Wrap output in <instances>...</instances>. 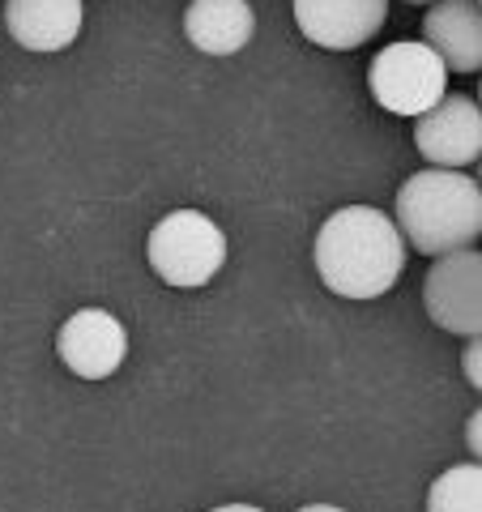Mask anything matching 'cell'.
<instances>
[{"label": "cell", "mask_w": 482, "mask_h": 512, "mask_svg": "<svg viewBox=\"0 0 482 512\" xmlns=\"http://www.w3.org/2000/svg\"><path fill=\"white\" fill-rule=\"evenodd\" d=\"M406 269V239L389 214L372 205H346L316 231V274L342 299L389 295Z\"/></svg>", "instance_id": "cell-1"}, {"label": "cell", "mask_w": 482, "mask_h": 512, "mask_svg": "<svg viewBox=\"0 0 482 512\" xmlns=\"http://www.w3.org/2000/svg\"><path fill=\"white\" fill-rule=\"evenodd\" d=\"M397 231L423 256L474 248L482 235L478 180L448 167H427L410 175L397 192Z\"/></svg>", "instance_id": "cell-2"}, {"label": "cell", "mask_w": 482, "mask_h": 512, "mask_svg": "<svg viewBox=\"0 0 482 512\" xmlns=\"http://www.w3.org/2000/svg\"><path fill=\"white\" fill-rule=\"evenodd\" d=\"M146 261L175 291H197L227 265V235L201 210H175L154 222L146 239Z\"/></svg>", "instance_id": "cell-3"}, {"label": "cell", "mask_w": 482, "mask_h": 512, "mask_svg": "<svg viewBox=\"0 0 482 512\" xmlns=\"http://www.w3.org/2000/svg\"><path fill=\"white\" fill-rule=\"evenodd\" d=\"M367 86L384 111L414 120L444 99L448 69L427 43H389L384 52H376Z\"/></svg>", "instance_id": "cell-4"}, {"label": "cell", "mask_w": 482, "mask_h": 512, "mask_svg": "<svg viewBox=\"0 0 482 512\" xmlns=\"http://www.w3.org/2000/svg\"><path fill=\"white\" fill-rule=\"evenodd\" d=\"M423 308L431 316V325L461 333V338H478L482 333V256L474 248L431 256V269L423 278Z\"/></svg>", "instance_id": "cell-5"}, {"label": "cell", "mask_w": 482, "mask_h": 512, "mask_svg": "<svg viewBox=\"0 0 482 512\" xmlns=\"http://www.w3.org/2000/svg\"><path fill=\"white\" fill-rule=\"evenodd\" d=\"M414 146L431 167L465 171L482 154V111L470 94H444L436 107L414 116Z\"/></svg>", "instance_id": "cell-6"}, {"label": "cell", "mask_w": 482, "mask_h": 512, "mask_svg": "<svg viewBox=\"0 0 482 512\" xmlns=\"http://www.w3.org/2000/svg\"><path fill=\"white\" fill-rule=\"evenodd\" d=\"M56 355L82 380H107L128 359V333L107 308L73 312L56 333Z\"/></svg>", "instance_id": "cell-7"}, {"label": "cell", "mask_w": 482, "mask_h": 512, "mask_svg": "<svg viewBox=\"0 0 482 512\" xmlns=\"http://www.w3.org/2000/svg\"><path fill=\"white\" fill-rule=\"evenodd\" d=\"M389 22V0H295L299 35L325 52H355Z\"/></svg>", "instance_id": "cell-8"}, {"label": "cell", "mask_w": 482, "mask_h": 512, "mask_svg": "<svg viewBox=\"0 0 482 512\" xmlns=\"http://www.w3.org/2000/svg\"><path fill=\"white\" fill-rule=\"evenodd\" d=\"M423 43L444 60L448 73L482 69V9L478 0H431Z\"/></svg>", "instance_id": "cell-9"}, {"label": "cell", "mask_w": 482, "mask_h": 512, "mask_svg": "<svg viewBox=\"0 0 482 512\" xmlns=\"http://www.w3.org/2000/svg\"><path fill=\"white\" fill-rule=\"evenodd\" d=\"M82 0H5V26L26 52H64L82 35Z\"/></svg>", "instance_id": "cell-10"}, {"label": "cell", "mask_w": 482, "mask_h": 512, "mask_svg": "<svg viewBox=\"0 0 482 512\" xmlns=\"http://www.w3.org/2000/svg\"><path fill=\"white\" fill-rule=\"evenodd\" d=\"M184 35L205 56H235L256 35V13L248 0H192L184 9Z\"/></svg>", "instance_id": "cell-11"}, {"label": "cell", "mask_w": 482, "mask_h": 512, "mask_svg": "<svg viewBox=\"0 0 482 512\" xmlns=\"http://www.w3.org/2000/svg\"><path fill=\"white\" fill-rule=\"evenodd\" d=\"M427 512H482V470L474 461L444 470L427 491Z\"/></svg>", "instance_id": "cell-12"}, {"label": "cell", "mask_w": 482, "mask_h": 512, "mask_svg": "<svg viewBox=\"0 0 482 512\" xmlns=\"http://www.w3.org/2000/svg\"><path fill=\"white\" fill-rule=\"evenodd\" d=\"M478 359H482L478 338H470V346H465V355H461V367H465V376H470V384H478Z\"/></svg>", "instance_id": "cell-13"}, {"label": "cell", "mask_w": 482, "mask_h": 512, "mask_svg": "<svg viewBox=\"0 0 482 512\" xmlns=\"http://www.w3.org/2000/svg\"><path fill=\"white\" fill-rule=\"evenodd\" d=\"M210 512H265V508H252V504H222V508H210Z\"/></svg>", "instance_id": "cell-14"}, {"label": "cell", "mask_w": 482, "mask_h": 512, "mask_svg": "<svg viewBox=\"0 0 482 512\" xmlns=\"http://www.w3.org/2000/svg\"><path fill=\"white\" fill-rule=\"evenodd\" d=\"M299 512H346V508H337V504H308V508H299Z\"/></svg>", "instance_id": "cell-15"}, {"label": "cell", "mask_w": 482, "mask_h": 512, "mask_svg": "<svg viewBox=\"0 0 482 512\" xmlns=\"http://www.w3.org/2000/svg\"><path fill=\"white\" fill-rule=\"evenodd\" d=\"M478 423H482V419H478V414H474V419H470V431H465V440H470L474 448H478Z\"/></svg>", "instance_id": "cell-16"}, {"label": "cell", "mask_w": 482, "mask_h": 512, "mask_svg": "<svg viewBox=\"0 0 482 512\" xmlns=\"http://www.w3.org/2000/svg\"><path fill=\"white\" fill-rule=\"evenodd\" d=\"M406 5H431V0H406Z\"/></svg>", "instance_id": "cell-17"}]
</instances>
